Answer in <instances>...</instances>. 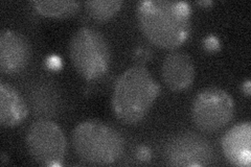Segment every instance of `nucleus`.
I'll use <instances>...</instances> for the list:
<instances>
[{
    "instance_id": "obj_14",
    "label": "nucleus",
    "mask_w": 251,
    "mask_h": 167,
    "mask_svg": "<svg viewBox=\"0 0 251 167\" xmlns=\"http://www.w3.org/2000/svg\"><path fill=\"white\" fill-rule=\"evenodd\" d=\"M6 159H7V157L5 156V154H4V153H2V154H1V159H0V161H1V164H2V165H4V164H5Z\"/></svg>"
},
{
    "instance_id": "obj_10",
    "label": "nucleus",
    "mask_w": 251,
    "mask_h": 167,
    "mask_svg": "<svg viewBox=\"0 0 251 167\" xmlns=\"http://www.w3.org/2000/svg\"><path fill=\"white\" fill-rule=\"evenodd\" d=\"M27 115V107L20 93L5 82L0 83V123L4 128L18 125Z\"/></svg>"
},
{
    "instance_id": "obj_9",
    "label": "nucleus",
    "mask_w": 251,
    "mask_h": 167,
    "mask_svg": "<svg viewBox=\"0 0 251 167\" xmlns=\"http://www.w3.org/2000/svg\"><path fill=\"white\" fill-rule=\"evenodd\" d=\"M251 123L239 122L222 137L221 145L224 156L235 166L249 167L251 164Z\"/></svg>"
},
{
    "instance_id": "obj_3",
    "label": "nucleus",
    "mask_w": 251,
    "mask_h": 167,
    "mask_svg": "<svg viewBox=\"0 0 251 167\" xmlns=\"http://www.w3.org/2000/svg\"><path fill=\"white\" fill-rule=\"evenodd\" d=\"M72 142L77 157L93 165H110L122 157L125 142L112 125L100 120H85L72 133Z\"/></svg>"
},
{
    "instance_id": "obj_6",
    "label": "nucleus",
    "mask_w": 251,
    "mask_h": 167,
    "mask_svg": "<svg viewBox=\"0 0 251 167\" xmlns=\"http://www.w3.org/2000/svg\"><path fill=\"white\" fill-rule=\"evenodd\" d=\"M26 147L30 157L39 165L60 166L66 154V139L56 122L39 119L28 128Z\"/></svg>"
},
{
    "instance_id": "obj_2",
    "label": "nucleus",
    "mask_w": 251,
    "mask_h": 167,
    "mask_svg": "<svg viewBox=\"0 0 251 167\" xmlns=\"http://www.w3.org/2000/svg\"><path fill=\"white\" fill-rule=\"evenodd\" d=\"M159 85L144 65H134L117 78L112 95V109L121 121L134 124L149 113L159 93Z\"/></svg>"
},
{
    "instance_id": "obj_4",
    "label": "nucleus",
    "mask_w": 251,
    "mask_h": 167,
    "mask_svg": "<svg viewBox=\"0 0 251 167\" xmlns=\"http://www.w3.org/2000/svg\"><path fill=\"white\" fill-rule=\"evenodd\" d=\"M69 57L76 72L83 78L96 79L109 68L111 52L104 35L91 27H81L69 42Z\"/></svg>"
},
{
    "instance_id": "obj_7",
    "label": "nucleus",
    "mask_w": 251,
    "mask_h": 167,
    "mask_svg": "<svg viewBox=\"0 0 251 167\" xmlns=\"http://www.w3.org/2000/svg\"><path fill=\"white\" fill-rule=\"evenodd\" d=\"M30 59V47L22 34L9 28L0 33V70L15 74L25 69Z\"/></svg>"
},
{
    "instance_id": "obj_11",
    "label": "nucleus",
    "mask_w": 251,
    "mask_h": 167,
    "mask_svg": "<svg viewBox=\"0 0 251 167\" xmlns=\"http://www.w3.org/2000/svg\"><path fill=\"white\" fill-rule=\"evenodd\" d=\"M31 4L39 14L49 18L72 17L81 7V2L75 0H37Z\"/></svg>"
},
{
    "instance_id": "obj_5",
    "label": "nucleus",
    "mask_w": 251,
    "mask_h": 167,
    "mask_svg": "<svg viewBox=\"0 0 251 167\" xmlns=\"http://www.w3.org/2000/svg\"><path fill=\"white\" fill-rule=\"evenodd\" d=\"M234 114V102L228 92L217 87L200 91L192 107V118L203 132L214 133L228 124Z\"/></svg>"
},
{
    "instance_id": "obj_13",
    "label": "nucleus",
    "mask_w": 251,
    "mask_h": 167,
    "mask_svg": "<svg viewBox=\"0 0 251 167\" xmlns=\"http://www.w3.org/2000/svg\"><path fill=\"white\" fill-rule=\"evenodd\" d=\"M243 90L246 93V95H250V81H247L244 85H243Z\"/></svg>"
},
{
    "instance_id": "obj_1",
    "label": "nucleus",
    "mask_w": 251,
    "mask_h": 167,
    "mask_svg": "<svg viewBox=\"0 0 251 167\" xmlns=\"http://www.w3.org/2000/svg\"><path fill=\"white\" fill-rule=\"evenodd\" d=\"M137 20L146 38L161 48L174 49L191 31V7L185 1L145 0L137 6Z\"/></svg>"
},
{
    "instance_id": "obj_8",
    "label": "nucleus",
    "mask_w": 251,
    "mask_h": 167,
    "mask_svg": "<svg viewBox=\"0 0 251 167\" xmlns=\"http://www.w3.org/2000/svg\"><path fill=\"white\" fill-rule=\"evenodd\" d=\"M161 74L171 90H185L193 84L195 78L194 61L183 51H172L162 62Z\"/></svg>"
},
{
    "instance_id": "obj_12",
    "label": "nucleus",
    "mask_w": 251,
    "mask_h": 167,
    "mask_svg": "<svg viewBox=\"0 0 251 167\" xmlns=\"http://www.w3.org/2000/svg\"><path fill=\"white\" fill-rule=\"evenodd\" d=\"M86 11L97 21H106L120 11L123 5L121 0H89L85 3Z\"/></svg>"
}]
</instances>
